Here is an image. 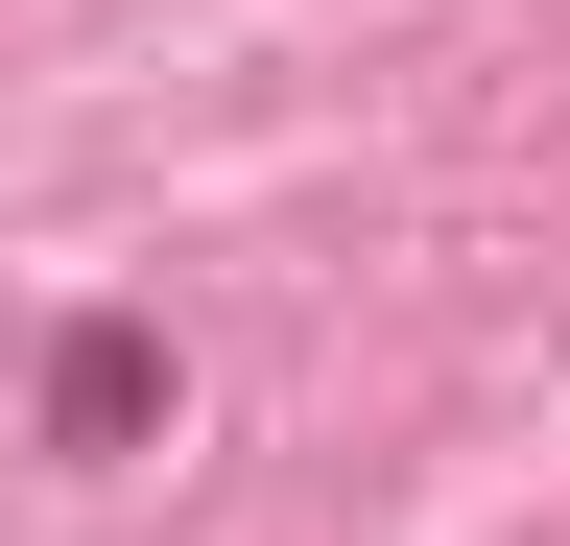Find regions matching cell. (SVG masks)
Wrapping results in <instances>:
<instances>
[{
  "instance_id": "obj_1",
  "label": "cell",
  "mask_w": 570,
  "mask_h": 546,
  "mask_svg": "<svg viewBox=\"0 0 570 546\" xmlns=\"http://www.w3.org/2000/svg\"><path fill=\"white\" fill-rule=\"evenodd\" d=\"M167 404H190V357H167L142 309H71V332H48V451H96V475H119Z\"/></svg>"
}]
</instances>
